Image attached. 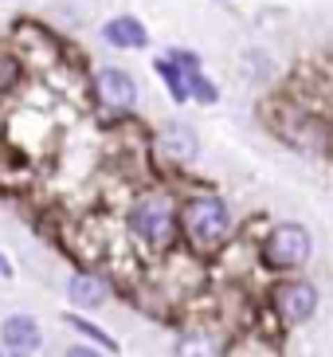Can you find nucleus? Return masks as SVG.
Wrapping results in <instances>:
<instances>
[{
    "label": "nucleus",
    "instance_id": "15",
    "mask_svg": "<svg viewBox=\"0 0 333 357\" xmlns=\"http://www.w3.org/2000/svg\"><path fill=\"white\" fill-rule=\"evenodd\" d=\"M67 357H102V354H94L91 346H71V349H67Z\"/></svg>",
    "mask_w": 333,
    "mask_h": 357
},
{
    "label": "nucleus",
    "instance_id": "6",
    "mask_svg": "<svg viewBox=\"0 0 333 357\" xmlns=\"http://www.w3.org/2000/svg\"><path fill=\"white\" fill-rule=\"evenodd\" d=\"M94 86H98V95H102L110 106H134V102H137V83H134L125 71H118V67H106V71H98Z\"/></svg>",
    "mask_w": 333,
    "mask_h": 357
},
{
    "label": "nucleus",
    "instance_id": "9",
    "mask_svg": "<svg viewBox=\"0 0 333 357\" xmlns=\"http://www.w3.org/2000/svg\"><path fill=\"white\" fill-rule=\"evenodd\" d=\"M67 294H71L75 306H83V310H94V306L106 303V279H98V275H75L71 287H67Z\"/></svg>",
    "mask_w": 333,
    "mask_h": 357
},
{
    "label": "nucleus",
    "instance_id": "8",
    "mask_svg": "<svg viewBox=\"0 0 333 357\" xmlns=\"http://www.w3.org/2000/svg\"><path fill=\"white\" fill-rule=\"evenodd\" d=\"M157 146H161V153H165L169 161H192L196 158V134L188 126H165L161 130V137H157Z\"/></svg>",
    "mask_w": 333,
    "mask_h": 357
},
{
    "label": "nucleus",
    "instance_id": "10",
    "mask_svg": "<svg viewBox=\"0 0 333 357\" xmlns=\"http://www.w3.org/2000/svg\"><path fill=\"white\" fill-rule=\"evenodd\" d=\"M153 67H157V75H161V79L169 83V91H173V98H177V102H185V98H188V79H185V75H180L177 67L169 63V59H157Z\"/></svg>",
    "mask_w": 333,
    "mask_h": 357
},
{
    "label": "nucleus",
    "instance_id": "11",
    "mask_svg": "<svg viewBox=\"0 0 333 357\" xmlns=\"http://www.w3.org/2000/svg\"><path fill=\"white\" fill-rule=\"evenodd\" d=\"M185 79H188V95H196L200 102H216V86L208 79H200L196 67H185Z\"/></svg>",
    "mask_w": 333,
    "mask_h": 357
},
{
    "label": "nucleus",
    "instance_id": "12",
    "mask_svg": "<svg viewBox=\"0 0 333 357\" xmlns=\"http://www.w3.org/2000/svg\"><path fill=\"white\" fill-rule=\"evenodd\" d=\"M173 357H216V349H212L208 337H185Z\"/></svg>",
    "mask_w": 333,
    "mask_h": 357
},
{
    "label": "nucleus",
    "instance_id": "16",
    "mask_svg": "<svg viewBox=\"0 0 333 357\" xmlns=\"http://www.w3.org/2000/svg\"><path fill=\"white\" fill-rule=\"evenodd\" d=\"M8 275H12V267H8V259L0 255V279H8Z\"/></svg>",
    "mask_w": 333,
    "mask_h": 357
},
{
    "label": "nucleus",
    "instance_id": "4",
    "mask_svg": "<svg viewBox=\"0 0 333 357\" xmlns=\"http://www.w3.org/2000/svg\"><path fill=\"white\" fill-rule=\"evenodd\" d=\"M0 346L12 357H31L43 346V330L31 314H12L0 322Z\"/></svg>",
    "mask_w": 333,
    "mask_h": 357
},
{
    "label": "nucleus",
    "instance_id": "13",
    "mask_svg": "<svg viewBox=\"0 0 333 357\" xmlns=\"http://www.w3.org/2000/svg\"><path fill=\"white\" fill-rule=\"evenodd\" d=\"M71 326H75V330H83L86 337H94V342H98L102 349H118V342H114V337H110V334H102V330H98V326H91L86 318H71Z\"/></svg>",
    "mask_w": 333,
    "mask_h": 357
},
{
    "label": "nucleus",
    "instance_id": "7",
    "mask_svg": "<svg viewBox=\"0 0 333 357\" xmlns=\"http://www.w3.org/2000/svg\"><path fill=\"white\" fill-rule=\"evenodd\" d=\"M106 43L110 47H125V52H137V47H146L149 36H146V24L134 20V16H114V20L102 28Z\"/></svg>",
    "mask_w": 333,
    "mask_h": 357
},
{
    "label": "nucleus",
    "instance_id": "3",
    "mask_svg": "<svg viewBox=\"0 0 333 357\" xmlns=\"http://www.w3.org/2000/svg\"><path fill=\"white\" fill-rule=\"evenodd\" d=\"M263 255H267L271 267H298V263H306V255H310V236H306V228H298V224H282V228H274L271 236H267Z\"/></svg>",
    "mask_w": 333,
    "mask_h": 357
},
{
    "label": "nucleus",
    "instance_id": "14",
    "mask_svg": "<svg viewBox=\"0 0 333 357\" xmlns=\"http://www.w3.org/2000/svg\"><path fill=\"white\" fill-rule=\"evenodd\" d=\"M16 75H20L16 59H8V55H0V91H8V86L16 83Z\"/></svg>",
    "mask_w": 333,
    "mask_h": 357
},
{
    "label": "nucleus",
    "instance_id": "1",
    "mask_svg": "<svg viewBox=\"0 0 333 357\" xmlns=\"http://www.w3.org/2000/svg\"><path fill=\"white\" fill-rule=\"evenodd\" d=\"M185 228L196 243H219L231 231V212L219 197H196L185 208Z\"/></svg>",
    "mask_w": 333,
    "mask_h": 357
},
{
    "label": "nucleus",
    "instance_id": "2",
    "mask_svg": "<svg viewBox=\"0 0 333 357\" xmlns=\"http://www.w3.org/2000/svg\"><path fill=\"white\" fill-rule=\"evenodd\" d=\"M130 228H134L137 240L165 243L169 231H173V208H169V200L165 197H141L130 208Z\"/></svg>",
    "mask_w": 333,
    "mask_h": 357
},
{
    "label": "nucleus",
    "instance_id": "5",
    "mask_svg": "<svg viewBox=\"0 0 333 357\" xmlns=\"http://www.w3.org/2000/svg\"><path fill=\"white\" fill-rule=\"evenodd\" d=\"M274 306L286 322H306L318 310V291L310 283H282L274 291Z\"/></svg>",
    "mask_w": 333,
    "mask_h": 357
},
{
    "label": "nucleus",
    "instance_id": "17",
    "mask_svg": "<svg viewBox=\"0 0 333 357\" xmlns=\"http://www.w3.org/2000/svg\"><path fill=\"white\" fill-rule=\"evenodd\" d=\"M0 357H4V354H0Z\"/></svg>",
    "mask_w": 333,
    "mask_h": 357
}]
</instances>
